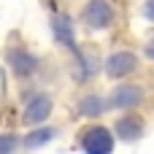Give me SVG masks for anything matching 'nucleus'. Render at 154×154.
<instances>
[{
  "instance_id": "423d86ee",
  "label": "nucleus",
  "mask_w": 154,
  "mask_h": 154,
  "mask_svg": "<svg viewBox=\"0 0 154 154\" xmlns=\"http://www.w3.org/2000/svg\"><path fill=\"white\" fill-rule=\"evenodd\" d=\"M41 62H43V60H41L32 49H27V46H22V43L5 49V68H8V73H11L16 81H30V79H35L38 70H41Z\"/></svg>"
},
{
  "instance_id": "ddd939ff",
  "label": "nucleus",
  "mask_w": 154,
  "mask_h": 154,
  "mask_svg": "<svg viewBox=\"0 0 154 154\" xmlns=\"http://www.w3.org/2000/svg\"><path fill=\"white\" fill-rule=\"evenodd\" d=\"M141 16L149 24H154V0H141Z\"/></svg>"
},
{
  "instance_id": "1a4fd4ad",
  "label": "nucleus",
  "mask_w": 154,
  "mask_h": 154,
  "mask_svg": "<svg viewBox=\"0 0 154 154\" xmlns=\"http://www.w3.org/2000/svg\"><path fill=\"white\" fill-rule=\"evenodd\" d=\"M111 111V100L108 95L97 92V89H87L76 97L73 103V116L81 119V122H92V119H103L106 114Z\"/></svg>"
},
{
  "instance_id": "20e7f679",
  "label": "nucleus",
  "mask_w": 154,
  "mask_h": 154,
  "mask_svg": "<svg viewBox=\"0 0 154 154\" xmlns=\"http://www.w3.org/2000/svg\"><path fill=\"white\" fill-rule=\"evenodd\" d=\"M70 81L76 87H89L97 76H103V54L97 49H87V46H79L73 54H70Z\"/></svg>"
},
{
  "instance_id": "7ed1b4c3",
  "label": "nucleus",
  "mask_w": 154,
  "mask_h": 154,
  "mask_svg": "<svg viewBox=\"0 0 154 154\" xmlns=\"http://www.w3.org/2000/svg\"><path fill=\"white\" fill-rule=\"evenodd\" d=\"M79 24L89 32H108L116 27V5L114 0H84L79 8Z\"/></svg>"
},
{
  "instance_id": "39448f33",
  "label": "nucleus",
  "mask_w": 154,
  "mask_h": 154,
  "mask_svg": "<svg viewBox=\"0 0 154 154\" xmlns=\"http://www.w3.org/2000/svg\"><path fill=\"white\" fill-rule=\"evenodd\" d=\"M141 57H143V54L133 51L130 46H116V49H111V51L103 57V76L111 79V81L133 79V76H138V70H141Z\"/></svg>"
},
{
  "instance_id": "9b49d317",
  "label": "nucleus",
  "mask_w": 154,
  "mask_h": 154,
  "mask_svg": "<svg viewBox=\"0 0 154 154\" xmlns=\"http://www.w3.org/2000/svg\"><path fill=\"white\" fill-rule=\"evenodd\" d=\"M60 127H54V125H38V127H30V133L24 135V149L27 152H35V149H43V146H49L54 138H60Z\"/></svg>"
},
{
  "instance_id": "6e6552de",
  "label": "nucleus",
  "mask_w": 154,
  "mask_h": 154,
  "mask_svg": "<svg viewBox=\"0 0 154 154\" xmlns=\"http://www.w3.org/2000/svg\"><path fill=\"white\" fill-rule=\"evenodd\" d=\"M49 30H51V41L54 46H60L62 51L73 54L79 49V30H76V19L68 11L54 8L49 14Z\"/></svg>"
},
{
  "instance_id": "f03ea898",
  "label": "nucleus",
  "mask_w": 154,
  "mask_h": 154,
  "mask_svg": "<svg viewBox=\"0 0 154 154\" xmlns=\"http://www.w3.org/2000/svg\"><path fill=\"white\" fill-rule=\"evenodd\" d=\"M152 92L146 84L135 81V79H125V81H114V87L108 89V100H111V111H141L149 103Z\"/></svg>"
},
{
  "instance_id": "4468645a",
  "label": "nucleus",
  "mask_w": 154,
  "mask_h": 154,
  "mask_svg": "<svg viewBox=\"0 0 154 154\" xmlns=\"http://www.w3.org/2000/svg\"><path fill=\"white\" fill-rule=\"evenodd\" d=\"M141 54H143V60H146V62H154V35L143 43V46H141Z\"/></svg>"
},
{
  "instance_id": "0eeeda50",
  "label": "nucleus",
  "mask_w": 154,
  "mask_h": 154,
  "mask_svg": "<svg viewBox=\"0 0 154 154\" xmlns=\"http://www.w3.org/2000/svg\"><path fill=\"white\" fill-rule=\"evenodd\" d=\"M54 116V95L46 92V89H35L24 97V106H22V125L30 130V127H38V125H46L49 119Z\"/></svg>"
},
{
  "instance_id": "9d476101",
  "label": "nucleus",
  "mask_w": 154,
  "mask_h": 154,
  "mask_svg": "<svg viewBox=\"0 0 154 154\" xmlns=\"http://www.w3.org/2000/svg\"><path fill=\"white\" fill-rule=\"evenodd\" d=\"M111 127H114L119 143H125V146H135V143H141L143 135H146V130H149L146 116H143L141 111H125L122 116H116V122H114Z\"/></svg>"
},
{
  "instance_id": "f257e3e1",
  "label": "nucleus",
  "mask_w": 154,
  "mask_h": 154,
  "mask_svg": "<svg viewBox=\"0 0 154 154\" xmlns=\"http://www.w3.org/2000/svg\"><path fill=\"white\" fill-rule=\"evenodd\" d=\"M116 141H119V138H116L114 127H108V125L100 122V119L84 122V125L76 130V149L81 154H114Z\"/></svg>"
},
{
  "instance_id": "f8f14e48",
  "label": "nucleus",
  "mask_w": 154,
  "mask_h": 154,
  "mask_svg": "<svg viewBox=\"0 0 154 154\" xmlns=\"http://www.w3.org/2000/svg\"><path fill=\"white\" fill-rule=\"evenodd\" d=\"M19 149H24V135L0 133V154H19Z\"/></svg>"
}]
</instances>
